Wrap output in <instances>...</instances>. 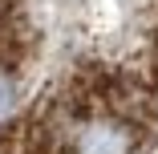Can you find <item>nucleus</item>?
Here are the masks:
<instances>
[{"instance_id": "nucleus-1", "label": "nucleus", "mask_w": 158, "mask_h": 154, "mask_svg": "<svg viewBox=\"0 0 158 154\" xmlns=\"http://www.w3.org/2000/svg\"><path fill=\"white\" fill-rule=\"evenodd\" d=\"M134 150H138V130L122 114L85 118L65 138V154H134Z\"/></svg>"}, {"instance_id": "nucleus-2", "label": "nucleus", "mask_w": 158, "mask_h": 154, "mask_svg": "<svg viewBox=\"0 0 158 154\" xmlns=\"http://www.w3.org/2000/svg\"><path fill=\"white\" fill-rule=\"evenodd\" d=\"M20 114V85L12 77V69L0 61V130H8Z\"/></svg>"}]
</instances>
